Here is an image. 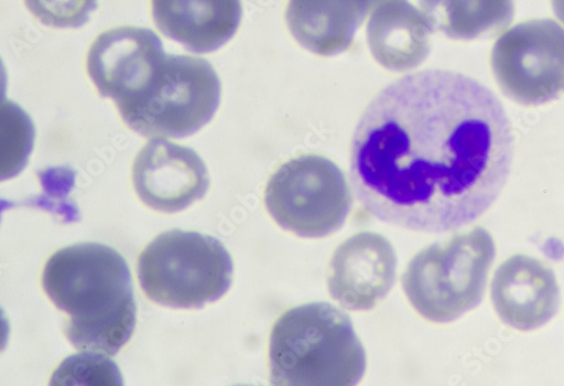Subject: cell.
<instances>
[{
  "mask_svg": "<svg viewBox=\"0 0 564 386\" xmlns=\"http://www.w3.org/2000/svg\"><path fill=\"white\" fill-rule=\"evenodd\" d=\"M512 157L510 121L495 93L459 73L422 71L366 108L351 140L350 179L376 219L443 234L492 206Z\"/></svg>",
  "mask_w": 564,
  "mask_h": 386,
  "instance_id": "6da1fadb",
  "label": "cell"
},
{
  "mask_svg": "<svg viewBox=\"0 0 564 386\" xmlns=\"http://www.w3.org/2000/svg\"><path fill=\"white\" fill-rule=\"evenodd\" d=\"M44 292L69 315L65 334L78 351L117 355L130 341L137 305L129 266L100 244L64 248L46 261Z\"/></svg>",
  "mask_w": 564,
  "mask_h": 386,
  "instance_id": "7a4b0ae2",
  "label": "cell"
},
{
  "mask_svg": "<svg viewBox=\"0 0 564 386\" xmlns=\"http://www.w3.org/2000/svg\"><path fill=\"white\" fill-rule=\"evenodd\" d=\"M269 366L272 386H357L366 353L348 314L325 302L311 303L278 319Z\"/></svg>",
  "mask_w": 564,
  "mask_h": 386,
  "instance_id": "3957f363",
  "label": "cell"
},
{
  "mask_svg": "<svg viewBox=\"0 0 564 386\" xmlns=\"http://www.w3.org/2000/svg\"><path fill=\"white\" fill-rule=\"evenodd\" d=\"M496 246L490 233L476 227L419 253L408 265L404 293L423 318L448 323L479 307Z\"/></svg>",
  "mask_w": 564,
  "mask_h": 386,
  "instance_id": "277c9868",
  "label": "cell"
},
{
  "mask_svg": "<svg viewBox=\"0 0 564 386\" xmlns=\"http://www.w3.org/2000/svg\"><path fill=\"white\" fill-rule=\"evenodd\" d=\"M147 297L172 309H202L230 288L232 260L216 237L172 229L159 235L138 259Z\"/></svg>",
  "mask_w": 564,
  "mask_h": 386,
  "instance_id": "5b68a950",
  "label": "cell"
},
{
  "mask_svg": "<svg viewBox=\"0 0 564 386\" xmlns=\"http://www.w3.org/2000/svg\"><path fill=\"white\" fill-rule=\"evenodd\" d=\"M220 93L219 77L208 61L167 54L145 92L119 112L141 136L184 138L213 119Z\"/></svg>",
  "mask_w": 564,
  "mask_h": 386,
  "instance_id": "8992f818",
  "label": "cell"
},
{
  "mask_svg": "<svg viewBox=\"0 0 564 386\" xmlns=\"http://www.w3.org/2000/svg\"><path fill=\"white\" fill-rule=\"evenodd\" d=\"M265 207L273 221L305 238L339 230L352 207L343 171L330 160L305 156L282 164L270 178Z\"/></svg>",
  "mask_w": 564,
  "mask_h": 386,
  "instance_id": "52a82bcc",
  "label": "cell"
},
{
  "mask_svg": "<svg viewBox=\"0 0 564 386\" xmlns=\"http://www.w3.org/2000/svg\"><path fill=\"white\" fill-rule=\"evenodd\" d=\"M491 66L509 99L527 107L550 104L564 94V29L553 20L513 26L496 42Z\"/></svg>",
  "mask_w": 564,
  "mask_h": 386,
  "instance_id": "ba28073f",
  "label": "cell"
},
{
  "mask_svg": "<svg viewBox=\"0 0 564 386\" xmlns=\"http://www.w3.org/2000/svg\"><path fill=\"white\" fill-rule=\"evenodd\" d=\"M165 56L163 42L154 31L117 28L93 42L87 71L102 98H111L121 110L144 93Z\"/></svg>",
  "mask_w": 564,
  "mask_h": 386,
  "instance_id": "9c48e42d",
  "label": "cell"
},
{
  "mask_svg": "<svg viewBox=\"0 0 564 386\" xmlns=\"http://www.w3.org/2000/svg\"><path fill=\"white\" fill-rule=\"evenodd\" d=\"M132 180L141 202L167 214L203 200L210 183L206 164L194 150L163 138H153L138 153Z\"/></svg>",
  "mask_w": 564,
  "mask_h": 386,
  "instance_id": "30bf717a",
  "label": "cell"
},
{
  "mask_svg": "<svg viewBox=\"0 0 564 386\" xmlns=\"http://www.w3.org/2000/svg\"><path fill=\"white\" fill-rule=\"evenodd\" d=\"M397 267L398 257L388 238L370 232L356 234L334 255L328 292L345 310H371L390 293Z\"/></svg>",
  "mask_w": 564,
  "mask_h": 386,
  "instance_id": "8fae6325",
  "label": "cell"
},
{
  "mask_svg": "<svg viewBox=\"0 0 564 386\" xmlns=\"http://www.w3.org/2000/svg\"><path fill=\"white\" fill-rule=\"evenodd\" d=\"M491 299L503 323L516 330L531 331L556 314L560 289L554 272L541 261L513 256L497 269Z\"/></svg>",
  "mask_w": 564,
  "mask_h": 386,
  "instance_id": "7c38bea8",
  "label": "cell"
},
{
  "mask_svg": "<svg viewBox=\"0 0 564 386\" xmlns=\"http://www.w3.org/2000/svg\"><path fill=\"white\" fill-rule=\"evenodd\" d=\"M373 6L367 41L376 62L397 73L414 69L425 62L434 33L425 13L404 0Z\"/></svg>",
  "mask_w": 564,
  "mask_h": 386,
  "instance_id": "4fadbf2b",
  "label": "cell"
},
{
  "mask_svg": "<svg viewBox=\"0 0 564 386\" xmlns=\"http://www.w3.org/2000/svg\"><path fill=\"white\" fill-rule=\"evenodd\" d=\"M153 19L167 37L196 54L213 53L237 33L242 20L238 0L153 2Z\"/></svg>",
  "mask_w": 564,
  "mask_h": 386,
  "instance_id": "5bb4252c",
  "label": "cell"
},
{
  "mask_svg": "<svg viewBox=\"0 0 564 386\" xmlns=\"http://www.w3.org/2000/svg\"><path fill=\"white\" fill-rule=\"evenodd\" d=\"M372 2H291L286 12L289 29L308 52L330 57L354 42Z\"/></svg>",
  "mask_w": 564,
  "mask_h": 386,
  "instance_id": "9a60e30c",
  "label": "cell"
},
{
  "mask_svg": "<svg viewBox=\"0 0 564 386\" xmlns=\"http://www.w3.org/2000/svg\"><path fill=\"white\" fill-rule=\"evenodd\" d=\"M434 32L471 40L505 29L513 17L510 2H420Z\"/></svg>",
  "mask_w": 564,
  "mask_h": 386,
  "instance_id": "2e32d148",
  "label": "cell"
},
{
  "mask_svg": "<svg viewBox=\"0 0 564 386\" xmlns=\"http://www.w3.org/2000/svg\"><path fill=\"white\" fill-rule=\"evenodd\" d=\"M48 386H124L119 366L99 353L83 352L65 358Z\"/></svg>",
  "mask_w": 564,
  "mask_h": 386,
  "instance_id": "e0dca14e",
  "label": "cell"
},
{
  "mask_svg": "<svg viewBox=\"0 0 564 386\" xmlns=\"http://www.w3.org/2000/svg\"><path fill=\"white\" fill-rule=\"evenodd\" d=\"M34 126L15 104L2 106V180L15 176L26 165L33 148Z\"/></svg>",
  "mask_w": 564,
  "mask_h": 386,
  "instance_id": "ac0fdd59",
  "label": "cell"
},
{
  "mask_svg": "<svg viewBox=\"0 0 564 386\" xmlns=\"http://www.w3.org/2000/svg\"><path fill=\"white\" fill-rule=\"evenodd\" d=\"M235 386H253V385H235Z\"/></svg>",
  "mask_w": 564,
  "mask_h": 386,
  "instance_id": "d6986e66",
  "label": "cell"
}]
</instances>
